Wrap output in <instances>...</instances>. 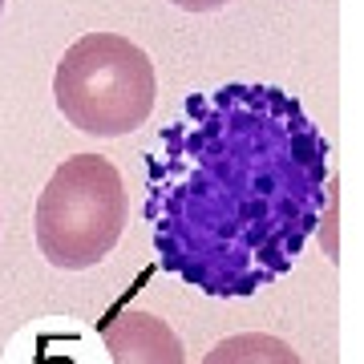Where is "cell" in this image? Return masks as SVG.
Wrapping results in <instances>:
<instances>
[{"label":"cell","mask_w":364,"mask_h":364,"mask_svg":"<svg viewBox=\"0 0 364 364\" xmlns=\"http://www.w3.org/2000/svg\"><path fill=\"white\" fill-rule=\"evenodd\" d=\"M332 195V142L279 85L186 93L146 154V223L162 272L210 299L284 279Z\"/></svg>","instance_id":"obj_1"},{"label":"cell","mask_w":364,"mask_h":364,"mask_svg":"<svg viewBox=\"0 0 364 364\" xmlns=\"http://www.w3.org/2000/svg\"><path fill=\"white\" fill-rule=\"evenodd\" d=\"M158 77L142 45L122 33H85L61 53L53 102L73 130L90 138H122L154 114Z\"/></svg>","instance_id":"obj_2"},{"label":"cell","mask_w":364,"mask_h":364,"mask_svg":"<svg viewBox=\"0 0 364 364\" xmlns=\"http://www.w3.org/2000/svg\"><path fill=\"white\" fill-rule=\"evenodd\" d=\"M126 186L105 154H69L33 207L41 255L61 272H90L126 231Z\"/></svg>","instance_id":"obj_3"},{"label":"cell","mask_w":364,"mask_h":364,"mask_svg":"<svg viewBox=\"0 0 364 364\" xmlns=\"http://www.w3.org/2000/svg\"><path fill=\"white\" fill-rule=\"evenodd\" d=\"M0 364H109L105 340L81 320H33L4 344Z\"/></svg>","instance_id":"obj_4"},{"label":"cell","mask_w":364,"mask_h":364,"mask_svg":"<svg viewBox=\"0 0 364 364\" xmlns=\"http://www.w3.org/2000/svg\"><path fill=\"white\" fill-rule=\"evenodd\" d=\"M109 364H186L178 332L154 312H117L102 328Z\"/></svg>","instance_id":"obj_5"},{"label":"cell","mask_w":364,"mask_h":364,"mask_svg":"<svg viewBox=\"0 0 364 364\" xmlns=\"http://www.w3.org/2000/svg\"><path fill=\"white\" fill-rule=\"evenodd\" d=\"M203 364H304L299 352L279 336L267 332H239V336L219 340L203 356Z\"/></svg>","instance_id":"obj_6"},{"label":"cell","mask_w":364,"mask_h":364,"mask_svg":"<svg viewBox=\"0 0 364 364\" xmlns=\"http://www.w3.org/2000/svg\"><path fill=\"white\" fill-rule=\"evenodd\" d=\"M174 9H182V13H219V9H227V0H170Z\"/></svg>","instance_id":"obj_7"},{"label":"cell","mask_w":364,"mask_h":364,"mask_svg":"<svg viewBox=\"0 0 364 364\" xmlns=\"http://www.w3.org/2000/svg\"><path fill=\"white\" fill-rule=\"evenodd\" d=\"M4 9H9V0H0V16H4Z\"/></svg>","instance_id":"obj_8"}]
</instances>
